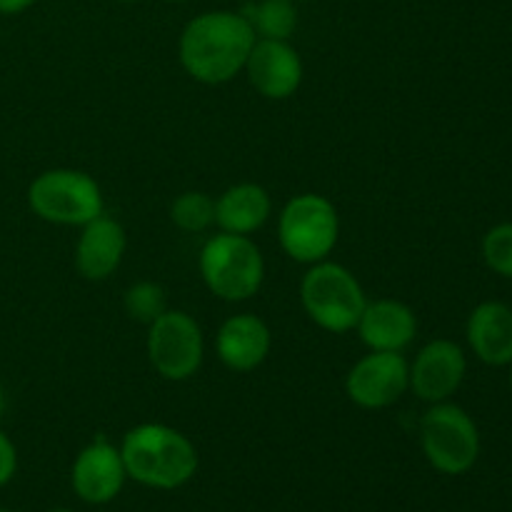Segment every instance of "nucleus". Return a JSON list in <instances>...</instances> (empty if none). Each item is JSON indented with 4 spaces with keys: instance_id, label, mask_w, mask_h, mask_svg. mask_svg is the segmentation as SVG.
I'll return each mask as SVG.
<instances>
[{
    "instance_id": "nucleus-6",
    "label": "nucleus",
    "mask_w": 512,
    "mask_h": 512,
    "mask_svg": "<svg viewBox=\"0 0 512 512\" xmlns=\"http://www.w3.org/2000/svg\"><path fill=\"white\" fill-rule=\"evenodd\" d=\"M340 238V215L333 200L320 193H300L278 215V240L290 260L303 265L328 260Z\"/></svg>"
},
{
    "instance_id": "nucleus-1",
    "label": "nucleus",
    "mask_w": 512,
    "mask_h": 512,
    "mask_svg": "<svg viewBox=\"0 0 512 512\" xmlns=\"http://www.w3.org/2000/svg\"><path fill=\"white\" fill-rule=\"evenodd\" d=\"M255 40L240 10H208L183 28L178 58L195 83L225 85L243 73Z\"/></svg>"
},
{
    "instance_id": "nucleus-24",
    "label": "nucleus",
    "mask_w": 512,
    "mask_h": 512,
    "mask_svg": "<svg viewBox=\"0 0 512 512\" xmlns=\"http://www.w3.org/2000/svg\"><path fill=\"white\" fill-rule=\"evenodd\" d=\"M5 408H8V398H5V388L0 385V418L5 415Z\"/></svg>"
},
{
    "instance_id": "nucleus-5",
    "label": "nucleus",
    "mask_w": 512,
    "mask_h": 512,
    "mask_svg": "<svg viewBox=\"0 0 512 512\" xmlns=\"http://www.w3.org/2000/svg\"><path fill=\"white\" fill-rule=\"evenodd\" d=\"M28 205L40 220L65 228H83L105 213L98 180L85 170L50 168L28 185Z\"/></svg>"
},
{
    "instance_id": "nucleus-16",
    "label": "nucleus",
    "mask_w": 512,
    "mask_h": 512,
    "mask_svg": "<svg viewBox=\"0 0 512 512\" xmlns=\"http://www.w3.org/2000/svg\"><path fill=\"white\" fill-rule=\"evenodd\" d=\"M465 338L480 363L505 368L512 363V308L500 300L475 305L465 325Z\"/></svg>"
},
{
    "instance_id": "nucleus-8",
    "label": "nucleus",
    "mask_w": 512,
    "mask_h": 512,
    "mask_svg": "<svg viewBox=\"0 0 512 512\" xmlns=\"http://www.w3.org/2000/svg\"><path fill=\"white\" fill-rule=\"evenodd\" d=\"M145 353L150 368L170 383L190 380L205 360V335L198 320L185 310L168 308L148 325Z\"/></svg>"
},
{
    "instance_id": "nucleus-14",
    "label": "nucleus",
    "mask_w": 512,
    "mask_h": 512,
    "mask_svg": "<svg viewBox=\"0 0 512 512\" xmlns=\"http://www.w3.org/2000/svg\"><path fill=\"white\" fill-rule=\"evenodd\" d=\"M128 250L125 228L110 215H98L80 228L75 243V268L85 280L103 283L120 268Z\"/></svg>"
},
{
    "instance_id": "nucleus-27",
    "label": "nucleus",
    "mask_w": 512,
    "mask_h": 512,
    "mask_svg": "<svg viewBox=\"0 0 512 512\" xmlns=\"http://www.w3.org/2000/svg\"><path fill=\"white\" fill-rule=\"evenodd\" d=\"M290 3H295V5H298V3H305V0H290Z\"/></svg>"
},
{
    "instance_id": "nucleus-3",
    "label": "nucleus",
    "mask_w": 512,
    "mask_h": 512,
    "mask_svg": "<svg viewBox=\"0 0 512 512\" xmlns=\"http://www.w3.org/2000/svg\"><path fill=\"white\" fill-rule=\"evenodd\" d=\"M198 268L205 288L225 303L255 298L265 280V258L255 240L250 235H233L223 230L205 240Z\"/></svg>"
},
{
    "instance_id": "nucleus-13",
    "label": "nucleus",
    "mask_w": 512,
    "mask_h": 512,
    "mask_svg": "<svg viewBox=\"0 0 512 512\" xmlns=\"http://www.w3.org/2000/svg\"><path fill=\"white\" fill-rule=\"evenodd\" d=\"M273 333L268 323L253 313H238L223 320L215 333V355L233 373H250L268 360Z\"/></svg>"
},
{
    "instance_id": "nucleus-10",
    "label": "nucleus",
    "mask_w": 512,
    "mask_h": 512,
    "mask_svg": "<svg viewBox=\"0 0 512 512\" xmlns=\"http://www.w3.org/2000/svg\"><path fill=\"white\" fill-rule=\"evenodd\" d=\"M408 363L410 393L430 405L453 398L468 373L465 350L448 338H435L425 343Z\"/></svg>"
},
{
    "instance_id": "nucleus-11",
    "label": "nucleus",
    "mask_w": 512,
    "mask_h": 512,
    "mask_svg": "<svg viewBox=\"0 0 512 512\" xmlns=\"http://www.w3.org/2000/svg\"><path fill=\"white\" fill-rule=\"evenodd\" d=\"M128 483L123 455L108 438H95L75 455L70 465V488L85 505H108Z\"/></svg>"
},
{
    "instance_id": "nucleus-9",
    "label": "nucleus",
    "mask_w": 512,
    "mask_h": 512,
    "mask_svg": "<svg viewBox=\"0 0 512 512\" xmlns=\"http://www.w3.org/2000/svg\"><path fill=\"white\" fill-rule=\"evenodd\" d=\"M410 390V363L403 353L370 350L345 375V395L360 410H385Z\"/></svg>"
},
{
    "instance_id": "nucleus-29",
    "label": "nucleus",
    "mask_w": 512,
    "mask_h": 512,
    "mask_svg": "<svg viewBox=\"0 0 512 512\" xmlns=\"http://www.w3.org/2000/svg\"><path fill=\"white\" fill-rule=\"evenodd\" d=\"M125 3H133V0H125Z\"/></svg>"
},
{
    "instance_id": "nucleus-23",
    "label": "nucleus",
    "mask_w": 512,
    "mask_h": 512,
    "mask_svg": "<svg viewBox=\"0 0 512 512\" xmlns=\"http://www.w3.org/2000/svg\"><path fill=\"white\" fill-rule=\"evenodd\" d=\"M33 5L35 0H0V15H20Z\"/></svg>"
},
{
    "instance_id": "nucleus-7",
    "label": "nucleus",
    "mask_w": 512,
    "mask_h": 512,
    "mask_svg": "<svg viewBox=\"0 0 512 512\" xmlns=\"http://www.w3.org/2000/svg\"><path fill=\"white\" fill-rule=\"evenodd\" d=\"M420 448L430 468L443 475H465L480 458V430L460 405L435 403L420 418Z\"/></svg>"
},
{
    "instance_id": "nucleus-28",
    "label": "nucleus",
    "mask_w": 512,
    "mask_h": 512,
    "mask_svg": "<svg viewBox=\"0 0 512 512\" xmlns=\"http://www.w3.org/2000/svg\"><path fill=\"white\" fill-rule=\"evenodd\" d=\"M510 385H512V363H510Z\"/></svg>"
},
{
    "instance_id": "nucleus-22",
    "label": "nucleus",
    "mask_w": 512,
    "mask_h": 512,
    "mask_svg": "<svg viewBox=\"0 0 512 512\" xmlns=\"http://www.w3.org/2000/svg\"><path fill=\"white\" fill-rule=\"evenodd\" d=\"M18 473V450H15L13 440L0 430V488L8 485Z\"/></svg>"
},
{
    "instance_id": "nucleus-17",
    "label": "nucleus",
    "mask_w": 512,
    "mask_h": 512,
    "mask_svg": "<svg viewBox=\"0 0 512 512\" xmlns=\"http://www.w3.org/2000/svg\"><path fill=\"white\" fill-rule=\"evenodd\" d=\"M273 215V198L258 183H235L215 198V225L223 233L253 235Z\"/></svg>"
},
{
    "instance_id": "nucleus-20",
    "label": "nucleus",
    "mask_w": 512,
    "mask_h": 512,
    "mask_svg": "<svg viewBox=\"0 0 512 512\" xmlns=\"http://www.w3.org/2000/svg\"><path fill=\"white\" fill-rule=\"evenodd\" d=\"M123 308L130 320L148 328L150 323H155L168 310V293H165V288L160 283L140 280V283H133L125 290Z\"/></svg>"
},
{
    "instance_id": "nucleus-21",
    "label": "nucleus",
    "mask_w": 512,
    "mask_h": 512,
    "mask_svg": "<svg viewBox=\"0 0 512 512\" xmlns=\"http://www.w3.org/2000/svg\"><path fill=\"white\" fill-rule=\"evenodd\" d=\"M483 260L495 275L512 280V223H500L485 233Z\"/></svg>"
},
{
    "instance_id": "nucleus-2",
    "label": "nucleus",
    "mask_w": 512,
    "mask_h": 512,
    "mask_svg": "<svg viewBox=\"0 0 512 512\" xmlns=\"http://www.w3.org/2000/svg\"><path fill=\"white\" fill-rule=\"evenodd\" d=\"M128 480L150 490H178L195 478L200 455L193 440L165 423H140L120 440Z\"/></svg>"
},
{
    "instance_id": "nucleus-15",
    "label": "nucleus",
    "mask_w": 512,
    "mask_h": 512,
    "mask_svg": "<svg viewBox=\"0 0 512 512\" xmlns=\"http://www.w3.org/2000/svg\"><path fill=\"white\" fill-rule=\"evenodd\" d=\"M355 333L368 350L380 353H403L418 335V318L410 305L395 298H378L365 303Z\"/></svg>"
},
{
    "instance_id": "nucleus-18",
    "label": "nucleus",
    "mask_w": 512,
    "mask_h": 512,
    "mask_svg": "<svg viewBox=\"0 0 512 512\" xmlns=\"http://www.w3.org/2000/svg\"><path fill=\"white\" fill-rule=\"evenodd\" d=\"M240 13L250 23L255 38L290 40L298 28V5L290 0H258L245 5Z\"/></svg>"
},
{
    "instance_id": "nucleus-26",
    "label": "nucleus",
    "mask_w": 512,
    "mask_h": 512,
    "mask_svg": "<svg viewBox=\"0 0 512 512\" xmlns=\"http://www.w3.org/2000/svg\"><path fill=\"white\" fill-rule=\"evenodd\" d=\"M163 3H183V0H163Z\"/></svg>"
},
{
    "instance_id": "nucleus-30",
    "label": "nucleus",
    "mask_w": 512,
    "mask_h": 512,
    "mask_svg": "<svg viewBox=\"0 0 512 512\" xmlns=\"http://www.w3.org/2000/svg\"><path fill=\"white\" fill-rule=\"evenodd\" d=\"M0 512H10V510H0Z\"/></svg>"
},
{
    "instance_id": "nucleus-25",
    "label": "nucleus",
    "mask_w": 512,
    "mask_h": 512,
    "mask_svg": "<svg viewBox=\"0 0 512 512\" xmlns=\"http://www.w3.org/2000/svg\"><path fill=\"white\" fill-rule=\"evenodd\" d=\"M48 512H75V510H70V508H53V510H48Z\"/></svg>"
},
{
    "instance_id": "nucleus-12",
    "label": "nucleus",
    "mask_w": 512,
    "mask_h": 512,
    "mask_svg": "<svg viewBox=\"0 0 512 512\" xmlns=\"http://www.w3.org/2000/svg\"><path fill=\"white\" fill-rule=\"evenodd\" d=\"M245 75L255 93L268 100H288L303 85L305 65L290 40H255L245 63Z\"/></svg>"
},
{
    "instance_id": "nucleus-19",
    "label": "nucleus",
    "mask_w": 512,
    "mask_h": 512,
    "mask_svg": "<svg viewBox=\"0 0 512 512\" xmlns=\"http://www.w3.org/2000/svg\"><path fill=\"white\" fill-rule=\"evenodd\" d=\"M170 220L183 233H205L215 225V198L203 190H185L170 205Z\"/></svg>"
},
{
    "instance_id": "nucleus-4",
    "label": "nucleus",
    "mask_w": 512,
    "mask_h": 512,
    "mask_svg": "<svg viewBox=\"0 0 512 512\" xmlns=\"http://www.w3.org/2000/svg\"><path fill=\"white\" fill-rule=\"evenodd\" d=\"M300 303L320 330L345 335L355 330L368 298L353 270L328 258L308 265L300 283Z\"/></svg>"
}]
</instances>
